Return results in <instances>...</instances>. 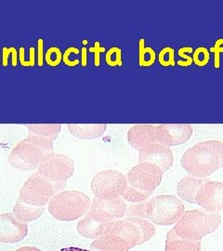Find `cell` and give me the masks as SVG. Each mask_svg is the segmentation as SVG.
I'll return each instance as SVG.
<instances>
[{"mask_svg": "<svg viewBox=\"0 0 223 251\" xmlns=\"http://www.w3.org/2000/svg\"><path fill=\"white\" fill-rule=\"evenodd\" d=\"M53 185L40 176L33 173L20 191L13 215L24 223L34 222L44 213L47 204L56 195Z\"/></svg>", "mask_w": 223, "mask_h": 251, "instance_id": "6da1fadb", "label": "cell"}, {"mask_svg": "<svg viewBox=\"0 0 223 251\" xmlns=\"http://www.w3.org/2000/svg\"><path fill=\"white\" fill-rule=\"evenodd\" d=\"M180 162L191 176L207 178L223 167V143L216 140L198 143L183 153Z\"/></svg>", "mask_w": 223, "mask_h": 251, "instance_id": "7a4b0ae2", "label": "cell"}, {"mask_svg": "<svg viewBox=\"0 0 223 251\" xmlns=\"http://www.w3.org/2000/svg\"><path fill=\"white\" fill-rule=\"evenodd\" d=\"M164 172L160 168L148 162H141L128 171L127 186L122 198L130 203L147 201L160 185Z\"/></svg>", "mask_w": 223, "mask_h": 251, "instance_id": "3957f363", "label": "cell"}, {"mask_svg": "<svg viewBox=\"0 0 223 251\" xmlns=\"http://www.w3.org/2000/svg\"><path fill=\"white\" fill-rule=\"evenodd\" d=\"M53 142L44 137L29 135L12 149L8 162L19 171L37 170L47 156L54 153Z\"/></svg>", "mask_w": 223, "mask_h": 251, "instance_id": "277c9868", "label": "cell"}, {"mask_svg": "<svg viewBox=\"0 0 223 251\" xmlns=\"http://www.w3.org/2000/svg\"><path fill=\"white\" fill-rule=\"evenodd\" d=\"M222 224L219 212L211 213L205 209H195L184 212L173 228L175 233L189 241H201L206 234L214 233Z\"/></svg>", "mask_w": 223, "mask_h": 251, "instance_id": "5b68a950", "label": "cell"}, {"mask_svg": "<svg viewBox=\"0 0 223 251\" xmlns=\"http://www.w3.org/2000/svg\"><path fill=\"white\" fill-rule=\"evenodd\" d=\"M50 214L60 222H72L86 215L90 209V198L80 191L56 194L48 204Z\"/></svg>", "mask_w": 223, "mask_h": 251, "instance_id": "8992f818", "label": "cell"}, {"mask_svg": "<svg viewBox=\"0 0 223 251\" xmlns=\"http://www.w3.org/2000/svg\"><path fill=\"white\" fill-rule=\"evenodd\" d=\"M74 162L66 155L52 153L47 156L37 169V173L50 181L56 193L65 188L67 180L74 173Z\"/></svg>", "mask_w": 223, "mask_h": 251, "instance_id": "52a82bcc", "label": "cell"}, {"mask_svg": "<svg viewBox=\"0 0 223 251\" xmlns=\"http://www.w3.org/2000/svg\"><path fill=\"white\" fill-rule=\"evenodd\" d=\"M184 212L183 203L174 196H157L147 202V219L154 225H174Z\"/></svg>", "mask_w": 223, "mask_h": 251, "instance_id": "ba28073f", "label": "cell"}, {"mask_svg": "<svg viewBox=\"0 0 223 251\" xmlns=\"http://www.w3.org/2000/svg\"><path fill=\"white\" fill-rule=\"evenodd\" d=\"M107 230L125 239L131 249L147 242L155 234L154 225L142 218H126L111 222Z\"/></svg>", "mask_w": 223, "mask_h": 251, "instance_id": "9c48e42d", "label": "cell"}, {"mask_svg": "<svg viewBox=\"0 0 223 251\" xmlns=\"http://www.w3.org/2000/svg\"><path fill=\"white\" fill-rule=\"evenodd\" d=\"M127 186L124 174L114 170L97 173L91 181V191L99 199H115L122 197Z\"/></svg>", "mask_w": 223, "mask_h": 251, "instance_id": "30bf717a", "label": "cell"}, {"mask_svg": "<svg viewBox=\"0 0 223 251\" xmlns=\"http://www.w3.org/2000/svg\"><path fill=\"white\" fill-rule=\"evenodd\" d=\"M126 205L121 198L92 200L89 213L101 222H116L125 217Z\"/></svg>", "mask_w": 223, "mask_h": 251, "instance_id": "8fae6325", "label": "cell"}, {"mask_svg": "<svg viewBox=\"0 0 223 251\" xmlns=\"http://www.w3.org/2000/svg\"><path fill=\"white\" fill-rule=\"evenodd\" d=\"M196 204L211 213L223 210V182L208 180L198 192Z\"/></svg>", "mask_w": 223, "mask_h": 251, "instance_id": "7c38bea8", "label": "cell"}, {"mask_svg": "<svg viewBox=\"0 0 223 251\" xmlns=\"http://www.w3.org/2000/svg\"><path fill=\"white\" fill-rule=\"evenodd\" d=\"M28 234V225L11 213L0 214V243L16 244Z\"/></svg>", "mask_w": 223, "mask_h": 251, "instance_id": "4fadbf2b", "label": "cell"}, {"mask_svg": "<svg viewBox=\"0 0 223 251\" xmlns=\"http://www.w3.org/2000/svg\"><path fill=\"white\" fill-rule=\"evenodd\" d=\"M156 133L159 144L170 147L188 142L194 133V127L189 124L158 125Z\"/></svg>", "mask_w": 223, "mask_h": 251, "instance_id": "5bb4252c", "label": "cell"}, {"mask_svg": "<svg viewBox=\"0 0 223 251\" xmlns=\"http://www.w3.org/2000/svg\"><path fill=\"white\" fill-rule=\"evenodd\" d=\"M127 142L133 149L139 152H142L152 145L159 144L156 126L135 125L131 126L127 131Z\"/></svg>", "mask_w": 223, "mask_h": 251, "instance_id": "9a60e30c", "label": "cell"}, {"mask_svg": "<svg viewBox=\"0 0 223 251\" xmlns=\"http://www.w3.org/2000/svg\"><path fill=\"white\" fill-rule=\"evenodd\" d=\"M140 152L139 160L141 162H148L160 168L163 172L170 171L174 163L173 152L170 147L156 144L152 145Z\"/></svg>", "mask_w": 223, "mask_h": 251, "instance_id": "2e32d148", "label": "cell"}, {"mask_svg": "<svg viewBox=\"0 0 223 251\" xmlns=\"http://www.w3.org/2000/svg\"><path fill=\"white\" fill-rule=\"evenodd\" d=\"M111 222H101L88 212L78 223L77 231L82 236L90 239H98L106 233Z\"/></svg>", "mask_w": 223, "mask_h": 251, "instance_id": "e0dca14e", "label": "cell"}, {"mask_svg": "<svg viewBox=\"0 0 223 251\" xmlns=\"http://www.w3.org/2000/svg\"><path fill=\"white\" fill-rule=\"evenodd\" d=\"M130 249L125 239L109 230L91 244V250L95 251H129Z\"/></svg>", "mask_w": 223, "mask_h": 251, "instance_id": "ac0fdd59", "label": "cell"}, {"mask_svg": "<svg viewBox=\"0 0 223 251\" xmlns=\"http://www.w3.org/2000/svg\"><path fill=\"white\" fill-rule=\"evenodd\" d=\"M209 179H200L193 176L183 177L178 181L177 185V193L178 198L187 201L189 203H197V196L200 189L205 184Z\"/></svg>", "mask_w": 223, "mask_h": 251, "instance_id": "d6986e66", "label": "cell"}, {"mask_svg": "<svg viewBox=\"0 0 223 251\" xmlns=\"http://www.w3.org/2000/svg\"><path fill=\"white\" fill-rule=\"evenodd\" d=\"M69 131L73 136L80 140H94L101 137L107 129L105 124H92V125H80L72 124L68 126Z\"/></svg>", "mask_w": 223, "mask_h": 251, "instance_id": "ffe728a7", "label": "cell"}, {"mask_svg": "<svg viewBox=\"0 0 223 251\" xmlns=\"http://www.w3.org/2000/svg\"><path fill=\"white\" fill-rule=\"evenodd\" d=\"M165 251H201V241L182 239L172 229L167 235Z\"/></svg>", "mask_w": 223, "mask_h": 251, "instance_id": "44dd1931", "label": "cell"}, {"mask_svg": "<svg viewBox=\"0 0 223 251\" xmlns=\"http://www.w3.org/2000/svg\"><path fill=\"white\" fill-rule=\"evenodd\" d=\"M27 129L29 131V135H36V136H40L48 138L50 140L55 141L58 135L60 134L61 129H62V125L58 124H48V125H26Z\"/></svg>", "mask_w": 223, "mask_h": 251, "instance_id": "7402d4cb", "label": "cell"}, {"mask_svg": "<svg viewBox=\"0 0 223 251\" xmlns=\"http://www.w3.org/2000/svg\"><path fill=\"white\" fill-rule=\"evenodd\" d=\"M145 40L142 38L139 41V64L143 67L152 65L156 60V54L153 49L144 46Z\"/></svg>", "mask_w": 223, "mask_h": 251, "instance_id": "603a6c76", "label": "cell"}, {"mask_svg": "<svg viewBox=\"0 0 223 251\" xmlns=\"http://www.w3.org/2000/svg\"><path fill=\"white\" fill-rule=\"evenodd\" d=\"M147 202L132 203V205L126 206L125 216L126 218H142L147 219Z\"/></svg>", "mask_w": 223, "mask_h": 251, "instance_id": "cb8c5ba5", "label": "cell"}, {"mask_svg": "<svg viewBox=\"0 0 223 251\" xmlns=\"http://www.w3.org/2000/svg\"><path fill=\"white\" fill-rule=\"evenodd\" d=\"M45 61L48 65L55 67L63 61V54L59 48L51 47L45 53Z\"/></svg>", "mask_w": 223, "mask_h": 251, "instance_id": "d4e9b609", "label": "cell"}, {"mask_svg": "<svg viewBox=\"0 0 223 251\" xmlns=\"http://www.w3.org/2000/svg\"><path fill=\"white\" fill-rule=\"evenodd\" d=\"M105 62L109 66L122 65V50L120 48H111L105 55Z\"/></svg>", "mask_w": 223, "mask_h": 251, "instance_id": "484cf974", "label": "cell"}, {"mask_svg": "<svg viewBox=\"0 0 223 251\" xmlns=\"http://www.w3.org/2000/svg\"><path fill=\"white\" fill-rule=\"evenodd\" d=\"M158 62L163 66H174L175 65V51L172 48L167 47L161 50L158 54Z\"/></svg>", "mask_w": 223, "mask_h": 251, "instance_id": "4316f807", "label": "cell"}, {"mask_svg": "<svg viewBox=\"0 0 223 251\" xmlns=\"http://www.w3.org/2000/svg\"><path fill=\"white\" fill-rule=\"evenodd\" d=\"M210 59L209 50L205 47H199L194 52L193 61L199 67H203L206 65Z\"/></svg>", "mask_w": 223, "mask_h": 251, "instance_id": "83f0119b", "label": "cell"}, {"mask_svg": "<svg viewBox=\"0 0 223 251\" xmlns=\"http://www.w3.org/2000/svg\"><path fill=\"white\" fill-rule=\"evenodd\" d=\"M19 60L20 63L25 67H33L36 64V49L31 47L29 49V59H25V48L21 47L19 50Z\"/></svg>", "mask_w": 223, "mask_h": 251, "instance_id": "f1b7e54d", "label": "cell"}, {"mask_svg": "<svg viewBox=\"0 0 223 251\" xmlns=\"http://www.w3.org/2000/svg\"><path fill=\"white\" fill-rule=\"evenodd\" d=\"M11 58V63L12 66L16 67L18 64V54L15 48H3L2 50V64L3 66H8L9 64V59Z\"/></svg>", "mask_w": 223, "mask_h": 251, "instance_id": "f546056e", "label": "cell"}, {"mask_svg": "<svg viewBox=\"0 0 223 251\" xmlns=\"http://www.w3.org/2000/svg\"><path fill=\"white\" fill-rule=\"evenodd\" d=\"M79 53H80V50H79L77 48H74V47L68 48V49L64 51V53L63 54V63H64L65 65L71 66V67L78 65V64L80 63V60H78V59L74 60V59L72 58V55H74H74H78Z\"/></svg>", "mask_w": 223, "mask_h": 251, "instance_id": "4dcf8cb0", "label": "cell"}, {"mask_svg": "<svg viewBox=\"0 0 223 251\" xmlns=\"http://www.w3.org/2000/svg\"><path fill=\"white\" fill-rule=\"evenodd\" d=\"M223 38L218 39L215 42L214 47L210 48L209 51H211L212 53H214V67L216 69H219L221 66V59H220V55L223 52Z\"/></svg>", "mask_w": 223, "mask_h": 251, "instance_id": "1f68e13d", "label": "cell"}, {"mask_svg": "<svg viewBox=\"0 0 223 251\" xmlns=\"http://www.w3.org/2000/svg\"><path fill=\"white\" fill-rule=\"evenodd\" d=\"M89 52L94 54V65L99 67L100 64V53L105 51V48H102L99 45V42L96 41L94 43V47L89 48Z\"/></svg>", "mask_w": 223, "mask_h": 251, "instance_id": "d6a6232c", "label": "cell"}, {"mask_svg": "<svg viewBox=\"0 0 223 251\" xmlns=\"http://www.w3.org/2000/svg\"><path fill=\"white\" fill-rule=\"evenodd\" d=\"M45 62L44 40L39 38L37 40V65L42 67Z\"/></svg>", "mask_w": 223, "mask_h": 251, "instance_id": "836d02e7", "label": "cell"}, {"mask_svg": "<svg viewBox=\"0 0 223 251\" xmlns=\"http://www.w3.org/2000/svg\"><path fill=\"white\" fill-rule=\"evenodd\" d=\"M194 52V49L191 48V47H183V48H180L178 50V55L179 57L183 58L184 60H190L192 59L193 57H190L188 56V53H193Z\"/></svg>", "mask_w": 223, "mask_h": 251, "instance_id": "e575fe53", "label": "cell"}, {"mask_svg": "<svg viewBox=\"0 0 223 251\" xmlns=\"http://www.w3.org/2000/svg\"><path fill=\"white\" fill-rule=\"evenodd\" d=\"M88 51L89 50L87 48H82V50H81V58H82L81 63L84 67L87 66V64H88Z\"/></svg>", "mask_w": 223, "mask_h": 251, "instance_id": "d590c367", "label": "cell"}, {"mask_svg": "<svg viewBox=\"0 0 223 251\" xmlns=\"http://www.w3.org/2000/svg\"><path fill=\"white\" fill-rule=\"evenodd\" d=\"M193 63H194L193 58H192V59H190V60H183V61H178V62H177L178 65H179V66H182V67H187V66H190V65H191Z\"/></svg>", "mask_w": 223, "mask_h": 251, "instance_id": "8d00e7d4", "label": "cell"}, {"mask_svg": "<svg viewBox=\"0 0 223 251\" xmlns=\"http://www.w3.org/2000/svg\"><path fill=\"white\" fill-rule=\"evenodd\" d=\"M16 251H42L39 249H37L36 247H23L21 249H19Z\"/></svg>", "mask_w": 223, "mask_h": 251, "instance_id": "74e56055", "label": "cell"}, {"mask_svg": "<svg viewBox=\"0 0 223 251\" xmlns=\"http://www.w3.org/2000/svg\"><path fill=\"white\" fill-rule=\"evenodd\" d=\"M60 251H89L88 250H83V249H79V248H74V247H70V248H65L63 249Z\"/></svg>", "mask_w": 223, "mask_h": 251, "instance_id": "f35d334b", "label": "cell"}]
</instances>
